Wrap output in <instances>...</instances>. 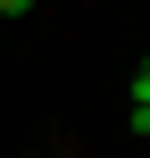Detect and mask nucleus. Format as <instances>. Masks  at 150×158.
Masks as SVG:
<instances>
[{"label":"nucleus","mask_w":150,"mask_h":158,"mask_svg":"<svg viewBox=\"0 0 150 158\" xmlns=\"http://www.w3.org/2000/svg\"><path fill=\"white\" fill-rule=\"evenodd\" d=\"M142 83H150V50H142Z\"/></svg>","instance_id":"f257e3e1"}]
</instances>
